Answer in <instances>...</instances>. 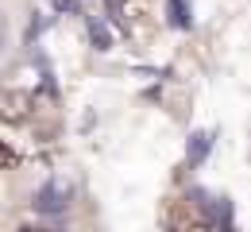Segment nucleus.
<instances>
[{
	"label": "nucleus",
	"mask_w": 251,
	"mask_h": 232,
	"mask_svg": "<svg viewBox=\"0 0 251 232\" xmlns=\"http://www.w3.org/2000/svg\"><path fill=\"white\" fill-rule=\"evenodd\" d=\"M112 12H116V20L127 31H143L147 20H151V4L147 0H112Z\"/></svg>",
	"instance_id": "obj_2"
},
{
	"label": "nucleus",
	"mask_w": 251,
	"mask_h": 232,
	"mask_svg": "<svg viewBox=\"0 0 251 232\" xmlns=\"http://www.w3.org/2000/svg\"><path fill=\"white\" fill-rule=\"evenodd\" d=\"M170 232H213V225H209L193 205H174V213H170Z\"/></svg>",
	"instance_id": "obj_3"
},
{
	"label": "nucleus",
	"mask_w": 251,
	"mask_h": 232,
	"mask_svg": "<svg viewBox=\"0 0 251 232\" xmlns=\"http://www.w3.org/2000/svg\"><path fill=\"white\" fill-rule=\"evenodd\" d=\"M20 163V155H16V147H8V143H0V166H16Z\"/></svg>",
	"instance_id": "obj_4"
},
{
	"label": "nucleus",
	"mask_w": 251,
	"mask_h": 232,
	"mask_svg": "<svg viewBox=\"0 0 251 232\" xmlns=\"http://www.w3.org/2000/svg\"><path fill=\"white\" fill-rule=\"evenodd\" d=\"M35 112V97L27 89H4L0 93V124H27Z\"/></svg>",
	"instance_id": "obj_1"
},
{
	"label": "nucleus",
	"mask_w": 251,
	"mask_h": 232,
	"mask_svg": "<svg viewBox=\"0 0 251 232\" xmlns=\"http://www.w3.org/2000/svg\"><path fill=\"white\" fill-rule=\"evenodd\" d=\"M20 232H47V229H20Z\"/></svg>",
	"instance_id": "obj_5"
}]
</instances>
